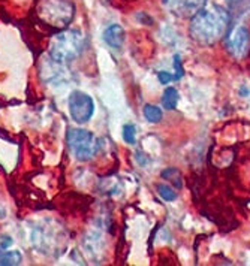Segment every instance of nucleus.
<instances>
[{
    "label": "nucleus",
    "mask_w": 250,
    "mask_h": 266,
    "mask_svg": "<svg viewBox=\"0 0 250 266\" xmlns=\"http://www.w3.org/2000/svg\"><path fill=\"white\" fill-rule=\"evenodd\" d=\"M144 115L149 123H159L162 120V109L156 105H146L144 106Z\"/></svg>",
    "instance_id": "11"
},
{
    "label": "nucleus",
    "mask_w": 250,
    "mask_h": 266,
    "mask_svg": "<svg viewBox=\"0 0 250 266\" xmlns=\"http://www.w3.org/2000/svg\"><path fill=\"white\" fill-rule=\"evenodd\" d=\"M123 139L127 144H135L136 142V130H135L133 124L123 126Z\"/></svg>",
    "instance_id": "13"
},
{
    "label": "nucleus",
    "mask_w": 250,
    "mask_h": 266,
    "mask_svg": "<svg viewBox=\"0 0 250 266\" xmlns=\"http://www.w3.org/2000/svg\"><path fill=\"white\" fill-rule=\"evenodd\" d=\"M174 68L177 69L175 79L181 78V76H183V68H181V62H180V57H178V55H175V57H174Z\"/></svg>",
    "instance_id": "15"
},
{
    "label": "nucleus",
    "mask_w": 250,
    "mask_h": 266,
    "mask_svg": "<svg viewBox=\"0 0 250 266\" xmlns=\"http://www.w3.org/2000/svg\"><path fill=\"white\" fill-rule=\"evenodd\" d=\"M178 103V92L175 90L174 87H168L166 90L163 92V96H162V105L165 109H175Z\"/></svg>",
    "instance_id": "9"
},
{
    "label": "nucleus",
    "mask_w": 250,
    "mask_h": 266,
    "mask_svg": "<svg viewBox=\"0 0 250 266\" xmlns=\"http://www.w3.org/2000/svg\"><path fill=\"white\" fill-rule=\"evenodd\" d=\"M225 44H226V48H228L229 54L234 58H237V60H243V58L247 55L249 49H250V32H249V28L244 27V25L234 27L231 32L226 33Z\"/></svg>",
    "instance_id": "5"
},
{
    "label": "nucleus",
    "mask_w": 250,
    "mask_h": 266,
    "mask_svg": "<svg viewBox=\"0 0 250 266\" xmlns=\"http://www.w3.org/2000/svg\"><path fill=\"white\" fill-rule=\"evenodd\" d=\"M226 2L229 3V5H235V3H238L240 0H226Z\"/></svg>",
    "instance_id": "16"
},
{
    "label": "nucleus",
    "mask_w": 250,
    "mask_h": 266,
    "mask_svg": "<svg viewBox=\"0 0 250 266\" xmlns=\"http://www.w3.org/2000/svg\"><path fill=\"white\" fill-rule=\"evenodd\" d=\"M170 11L180 18H192L207 5V0H166Z\"/></svg>",
    "instance_id": "7"
},
{
    "label": "nucleus",
    "mask_w": 250,
    "mask_h": 266,
    "mask_svg": "<svg viewBox=\"0 0 250 266\" xmlns=\"http://www.w3.org/2000/svg\"><path fill=\"white\" fill-rule=\"evenodd\" d=\"M229 14L225 8L213 5L190 18V36L201 45H213L228 33Z\"/></svg>",
    "instance_id": "1"
},
{
    "label": "nucleus",
    "mask_w": 250,
    "mask_h": 266,
    "mask_svg": "<svg viewBox=\"0 0 250 266\" xmlns=\"http://www.w3.org/2000/svg\"><path fill=\"white\" fill-rule=\"evenodd\" d=\"M44 6L45 9H39L41 14L54 25L63 27L74 18V5L68 0H44Z\"/></svg>",
    "instance_id": "4"
},
{
    "label": "nucleus",
    "mask_w": 250,
    "mask_h": 266,
    "mask_svg": "<svg viewBox=\"0 0 250 266\" xmlns=\"http://www.w3.org/2000/svg\"><path fill=\"white\" fill-rule=\"evenodd\" d=\"M68 145L72 151V154L81 160V162H87L93 159L98 151H99V141L98 138L90 133L89 130H81V129H72L66 135Z\"/></svg>",
    "instance_id": "3"
},
{
    "label": "nucleus",
    "mask_w": 250,
    "mask_h": 266,
    "mask_svg": "<svg viewBox=\"0 0 250 266\" xmlns=\"http://www.w3.org/2000/svg\"><path fill=\"white\" fill-rule=\"evenodd\" d=\"M157 193L160 194V197L166 202H173L177 199V193L175 190H173V187L166 186V184H159L157 186Z\"/></svg>",
    "instance_id": "12"
},
{
    "label": "nucleus",
    "mask_w": 250,
    "mask_h": 266,
    "mask_svg": "<svg viewBox=\"0 0 250 266\" xmlns=\"http://www.w3.org/2000/svg\"><path fill=\"white\" fill-rule=\"evenodd\" d=\"M21 254L18 251H2L0 250V265L9 266V265H20L21 263Z\"/></svg>",
    "instance_id": "10"
},
{
    "label": "nucleus",
    "mask_w": 250,
    "mask_h": 266,
    "mask_svg": "<svg viewBox=\"0 0 250 266\" xmlns=\"http://www.w3.org/2000/svg\"><path fill=\"white\" fill-rule=\"evenodd\" d=\"M69 112H71V117L74 118V121H76L79 124L87 123L93 117L95 102L86 93L74 92L69 96Z\"/></svg>",
    "instance_id": "6"
},
{
    "label": "nucleus",
    "mask_w": 250,
    "mask_h": 266,
    "mask_svg": "<svg viewBox=\"0 0 250 266\" xmlns=\"http://www.w3.org/2000/svg\"><path fill=\"white\" fill-rule=\"evenodd\" d=\"M159 81L162 82V84H168V82H171L173 79H175V75H173V73H170V72H165V71H162V72H159Z\"/></svg>",
    "instance_id": "14"
},
{
    "label": "nucleus",
    "mask_w": 250,
    "mask_h": 266,
    "mask_svg": "<svg viewBox=\"0 0 250 266\" xmlns=\"http://www.w3.org/2000/svg\"><path fill=\"white\" fill-rule=\"evenodd\" d=\"M126 33H125V28L119 24H113L109 25L105 33H103V41L111 47V48H120L125 42Z\"/></svg>",
    "instance_id": "8"
},
{
    "label": "nucleus",
    "mask_w": 250,
    "mask_h": 266,
    "mask_svg": "<svg viewBox=\"0 0 250 266\" xmlns=\"http://www.w3.org/2000/svg\"><path fill=\"white\" fill-rule=\"evenodd\" d=\"M86 47V38L78 30H66L55 36L51 45V57L54 62L68 63L78 58Z\"/></svg>",
    "instance_id": "2"
}]
</instances>
